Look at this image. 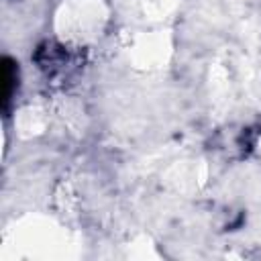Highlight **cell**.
Returning a JSON list of instances; mask_svg holds the SVG:
<instances>
[{
  "label": "cell",
  "instance_id": "obj_1",
  "mask_svg": "<svg viewBox=\"0 0 261 261\" xmlns=\"http://www.w3.org/2000/svg\"><path fill=\"white\" fill-rule=\"evenodd\" d=\"M110 22L106 0H61L53 14L55 37L69 47L96 43Z\"/></svg>",
  "mask_w": 261,
  "mask_h": 261
},
{
  "label": "cell",
  "instance_id": "obj_2",
  "mask_svg": "<svg viewBox=\"0 0 261 261\" xmlns=\"http://www.w3.org/2000/svg\"><path fill=\"white\" fill-rule=\"evenodd\" d=\"M169 53H171V39L167 31L139 33L128 47L130 61L143 69H155L165 65L169 59Z\"/></svg>",
  "mask_w": 261,
  "mask_h": 261
},
{
  "label": "cell",
  "instance_id": "obj_3",
  "mask_svg": "<svg viewBox=\"0 0 261 261\" xmlns=\"http://www.w3.org/2000/svg\"><path fill=\"white\" fill-rule=\"evenodd\" d=\"M204 181V167L198 161H177L167 171V184L173 186L179 192L198 190V186Z\"/></svg>",
  "mask_w": 261,
  "mask_h": 261
},
{
  "label": "cell",
  "instance_id": "obj_4",
  "mask_svg": "<svg viewBox=\"0 0 261 261\" xmlns=\"http://www.w3.org/2000/svg\"><path fill=\"white\" fill-rule=\"evenodd\" d=\"M16 130L20 135H39L43 133L45 124H47V118H45V112L37 106H24L22 110H18V118H16Z\"/></svg>",
  "mask_w": 261,
  "mask_h": 261
},
{
  "label": "cell",
  "instance_id": "obj_5",
  "mask_svg": "<svg viewBox=\"0 0 261 261\" xmlns=\"http://www.w3.org/2000/svg\"><path fill=\"white\" fill-rule=\"evenodd\" d=\"M181 0H147L145 2V12L151 20H163L169 14L175 12Z\"/></svg>",
  "mask_w": 261,
  "mask_h": 261
}]
</instances>
